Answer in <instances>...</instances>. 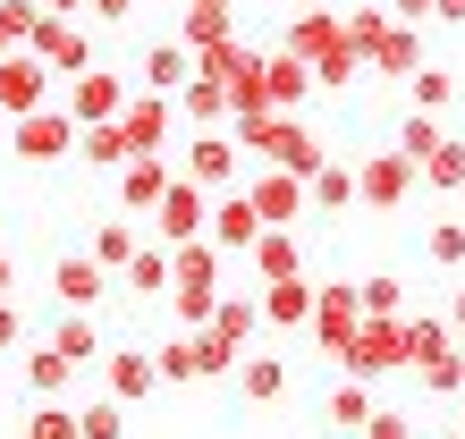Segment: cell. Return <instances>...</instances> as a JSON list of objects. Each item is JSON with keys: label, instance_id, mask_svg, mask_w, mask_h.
<instances>
[{"label": "cell", "instance_id": "obj_23", "mask_svg": "<svg viewBox=\"0 0 465 439\" xmlns=\"http://www.w3.org/2000/svg\"><path fill=\"white\" fill-rule=\"evenodd\" d=\"M203 329H212V338H221L229 355H254V329H262V313H254V296H221Z\"/></svg>", "mask_w": 465, "mask_h": 439}, {"label": "cell", "instance_id": "obj_40", "mask_svg": "<svg viewBox=\"0 0 465 439\" xmlns=\"http://www.w3.org/2000/svg\"><path fill=\"white\" fill-rule=\"evenodd\" d=\"M415 380H423L431 397H465V355H457V346L431 355V364H415Z\"/></svg>", "mask_w": 465, "mask_h": 439}, {"label": "cell", "instance_id": "obj_16", "mask_svg": "<svg viewBox=\"0 0 465 439\" xmlns=\"http://www.w3.org/2000/svg\"><path fill=\"white\" fill-rule=\"evenodd\" d=\"M262 237V220H254V203H245L237 195V186H229V195H212V220H203V245H212V254H245V245H254Z\"/></svg>", "mask_w": 465, "mask_h": 439}, {"label": "cell", "instance_id": "obj_25", "mask_svg": "<svg viewBox=\"0 0 465 439\" xmlns=\"http://www.w3.org/2000/svg\"><path fill=\"white\" fill-rule=\"evenodd\" d=\"M305 211H355V161H322V170L305 178Z\"/></svg>", "mask_w": 465, "mask_h": 439}, {"label": "cell", "instance_id": "obj_50", "mask_svg": "<svg viewBox=\"0 0 465 439\" xmlns=\"http://www.w3.org/2000/svg\"><path fill=\"white\" fill-rule=\"evenodd\" d=\"M431 17V0H398V25H423Z\"/></svg>", "mask_w": 465, "mask_h": 439}, {"label": "cell", "instance_id": "obj_26", "mask_svg": "<svg viewBox=\"0 0 465 439\" xmlns=\"http://www.w3.org/2000/svg\"><path fill=\"white\" fill-rule=\"evenodd\" d=\"M186 76H195V51H186V43H153L144 68H135V85H144V93H178Z\"/></svg>", "mask_w": 465, "mask_h": 439}, {"label": "cell", "instance_id": "obj_9", "mask_svg": "<svg viewBox=\"0 0 465 439\" xmlns=\"http://www.w3.org/2000/svg\"><path fill=\"white\" fill-rule=\"evenodd\" d=\"M119 135H127V152H170V135H178V102L135 85V93L119 102Z\"/></svg>", "mask_w": 465, "mask_h": 439}, {"label": "cell", "instance_id": "obj_14", "mask_svg": "<svg viewBox=\"0 0 465 439\" xmlns=\"http://www.w3.org/2000/svg\"><path fill=\"white\" fill-rule=\"evenodd\" d=\"M245 203H254V220L262 229H296V220H305V178H288V170H254L237 186Z\"/></svg>", "mask_w": 465, "mask_h": 439}, {"label": "cell", "instance_id": "obj_47", "mask_svg": "<svg viewBox=\"0 0 465 439\" xmlns=\"http://www.w3.org/2000/svg\"><path fill=\"white\" fill-rule=\"evenodd\" d=\"M85 17H94V25H127L135 0H85Z\"/></svg>", "mask_w": 465, "mask_h": 439}, {"label": "cell", "instance_id": "obj_27", "mask_svg": "<svg viewBox=\"0 0 465 439\" xmlns=\"http://www.w3.org/2000/svg\"><path fill=\"white\" fill-rule=\"evenodd\" d=\"M229 380H237V397H245V405H271V397L288 389V364H280V355H237Z\"/></svg>", "mask_w": 465, "mask_h": 439}, {"label": "cell", "instance_id": "obj_52", "mask_svg": "<svg viewBox=\"0 0 465 439\" xmlns=\"http://www.w3.org/2000/svg\"><path fill=\"white\" fill-rule=\"evenodd\" d=\"M440 321H449V329H457V338H465V288L449 296V313H440Z\"/></svg>", "mask_w": 465, "mask_h": 439}, {"label": "cell", "instance_id": "obj_37", "mask_svg": "<svg viewBox=\"0 0 465 439\" xmlns=\"http://www.w3.org/2000/svg\"><path fill=\"white\" fill-rule=\"evenodd\" d=\"M415 186H440V195H457V186H465V135H449L431 161H415Z\"/></svg>", "mask_w": 465, "mask_h": 439}, {"label": "cell", "instance_id": "obj_11", "mask_svg": "<svg viewBox=\"0 0 465 439\" xmlns=\"http://www.w3.org/2000/svg\"><path fill=\"white\" fill-rule=\"evenodd\" d=\"M406 195H415V161H398V152H364L355 161V203L364 211H398Z\"/></svg>", "mask_w": 465, "mask_h": 439}, {"label": "cell", "instance_id": "obj_35", "mask_svg": "<svg viewBox=\"0 0 465 439\" xmlns=\"http://www.w3.org/2000/svg\"><path fill=\"white\" fill-rule=\"evenodd\" d=\"M135 245H144V229H135V220L119 211V220H102V229H94V245H85V254H94V262H102V270L119 279V262L135 254Z\"/></svg>", "mask_w": 465, "mask_h": 439}, {"label": "cell", "instance_id": "obj_10", "mask_svg": "<svg viewBox=\"0 0 465 439\" xmlns=\"http://www.w3.org/2000/svg\"><path fill=\"white\" fill-rule=\"evenodd\" d=\"M237 144H229V127H195V135H186V170L178 178H195L203 186V195H229V186H237Z\"/></svg>", "mask_w": 465, "mask_h": 439}, {"label": "cell", "instance_id": "obj_19", "mask_svg": "<svg viewBox=\"0 0 465 439\" xmlns=\"http://www.w3.org/2000/svg\"><path fill=\"white\" fill-rule=\"evenodd\" d=\"M322 85L305 60H288V51H262V110H305Z\"/></svg>", "mask_w": 465, "mask_h": 439}, {"label": "cell", "instance_id": "obj_45", "mask_svg": "<svg viewBox=\"0 0 465 439\" xmlns=\"http://www.w3.org/2000/svg\"><path fill=\"white\" fill-rule=\"evenodd\" d=\"M355 439H415V415H406V405H372Z\"/></svg>", "mask_w": 465, "mask_h": 439}, {"label": "cell", "instance_id": "obj_20", "mask_svg": "<svg viewBox=\"0 0 465 439\" xmlns=\"http://www.w3.org/2000/svg\"><path fill=\"white\" fill-rule=\"evenodd\" d=\"M254 313H262L271 329H305V313H313V279H262V288H254Z\"/></svg>", "mask_w": 465, "mask_h": 439}, {"label": "cell", "instance_id": "obj_12", "mask_svg": "<svg viewBox=\"0 0 465 439\" xmlns=\"http://www.w3.org/2000/svg\"><path fill=\"white\" fill-rule=\"evenodd\" d=\"M355 321H364V305H355V288H339V279L322 288V279H313V313H305V329H313V346L331 355V364H339V346L355 338Z\"/></svg>", "mask_w": 465, "mask_h": 439}, {"label": "cell", "instance_id": "obj_48", "mask_svg": "<svg viewBox=\"0 0 465 439\" xmlns=\"http://www.w3.org/2000/svg\"><path fill=\"white\" fill-rule=\"evenodd\" d=\"M43 17H85V0H35Z\"/></svg>", "mask_w": 465, "mask_h": 439}, {"label": "cell", "instance_id": "obj_38", "mask_svg": "<svg viewBox=\"0 0 465 439\" xmlns=\"http://www.w3.org/2000/svg\"><path fill=\"white\" fill-rule=\"evenodd\" d=\"M76 439H127V405H119V397L76 405Z\"/></svg>", "mask_w": 465, "mask_h": 439}, {"label": "cell", "instance_id": "obj_22", "mask_svg": "<svg viewBox=\"0 0 465 439\" xmlns=\"http://www.w3.org/2000/svg\"><path fill=\"white\" fill-rule=\"evenodd\" d=\"M372 405H381V397H372V380H347V372H339V380H331V397H322V423H331L339 439H355Z\"/></svg>", "mask_w": 465, "mask_h": 439}, {"label": "cell", "instance_id": "obj_39", "mask_svg": "<svg viewBox=\"0 0 465 439\" xmlns=\"http://www.w3.org/2000/svg\"><path fill=\"white\" fill-rule=\"evenodd\" d=\"M17 439H76V405L35 397V415H25V431H17Z\"/></svg>", "mask_w": 465, "mask_h": 439}, {"label": "cell", "instance_id": "obj_24", "mask_svg": "<svg viewBox=\"0 0 465 439\" xmlns=\"http://www.w3.org/2000/svg\"><path fill=\"white\" fill-rule=\"evenodd\" d=\"M43 346H51V355H60V364L76 372V364H94V355H102V321H94V313H60Z\"/></svg>", "mask_w": 465, "mask_h": 439}, {"label": "cell", "instance_id": "obj_13", "mask_svg": "<svg viewBox=\"0 0 465 439\" xmlns=\"http://www.w3.org/2000/svg\"><path fill=\"white\" fill-rule=\"evenodd\" d=\"M51 93H60V76H51L35 51H9V60H0V119H25V110H43Z\"/></svg>", "mask_w": 465, "mask_h": 439}, {"label": "cell", "instance_id": "obj_18", "mask_svg": "<svg viewBox=\"0 0 465 439\" xmlns=\"http://www.w3.org/2000/svg\"><path fill=\"white\" fill-rule=\"evenodd\" d=\"M51 296H60L68 313H94L102 296H111V270H102L94 254H60L51 262Z\"/></svg>", "mask_w": 465, "mask_h": 439}, {"label": "cell", "instance_id": "obj_55", "mask_svg": "<svg viewBox=\"0 0 465 439\" xmlns=\"http://www.w3.org/2000/svg\"><path fill=\"white\" fill-rule=\"evenodd\" d=\"M457 195H465V186H457Z\"/></svg>", "mask_w": 465, "mask_h": 439}, {"label": "cell", "instance_id": "obj_44", "mask_svg": "<svg viewBox=\"0 0 465 439\" xmlns=\"http://www.w3.org/2000/svg\"><path fill=\"white\" fill-rule=\"evenodd\" d=\"M43 9L35 0H0V60H9V51H25V25H35Z\"/></svg>", "mask_w": 465, "mask_h": 439}, {"label": "cell", "instance_id": "obj_29", "mask_svg": "<svg viewBox=\"0 0 465 439\" xmlns=\"http://www.w3.org/2000/svg\"><path fill=\"white\" fill-rule=\"evenodd\" d=\"M119 279H127V296H170V245H135V254L119 262Z\"/></svg>", "mask_w": 465, "mask_h": 439}, {"label": "cell", "instance_id": "obj_28", "mask_svg": "<svg viewBox=\"0 0 465 439\" xmlns=\"http://www.w3.org/2000/svg\"><path fill=\"white\" fill-rule=\"evenodd\" d=\"M170 102H178V119H186V127H229V93H221V85H212V76H203V68H195V76H186V85H178Z\"/></svg>", "mask_w": 465, "mask_h": 439}, {"label": "cell", "instance_id": "obj_46", "mask_svg": "<svg viewBox=\"0 0 465 439\" xmlns=\"http://www.w3.org/2000/svg\"><path fill=\"white\" fill-rule=\"evenodd\" d=\"M25 346V313H17V296H0V355Z\"/></svg>", "mask_w": 465, "mask_h": 439}, {"label": "cell", "instance_id": "obj_5", "mask_svg": "<svg viewBox=\"0 0 465 439\" xmlns=\"http://www.w3.org/2000/svg\"><path fill=\"white\" fill-rule=\"evenodd\" d=\"M203 220H212V195H203L195 178H178V170H170V186H161V203L144 211L153 245H195V237H203Z\"/></svg>", "mask_w": 465, "mask_h": 439}, {"label": "cell", "instance_id": "obj_42", "mask_svg": "<svg viewBox=\"0 0 465 439\" xmlns=\"http://www.w3.org/2000/svg\"><path fill=\"white\" fill-rule=\"evenodd\" d=\"M423 254L440 262V270H457V262H465V220H431V237H423Z\"/></svg>", "mask_w": 465, "mask_h": 439}, {"label": "cell", "instance_id": "obj_15", "mask_svg": "<svg viewBox=\"0 0 465 439\" xmlns=\"http://www.w3.org/2000/svg\"><path fill=\"white\" fill-rule=\"evenodd\" d=\"M102 397H119V405H144V397H161L153 346H111V355H102Z\"/></svg>", "mask_w": 465, "mask_h": 439}, {"label": "cell", "instance_id": "obj_34", "mask_svg": "<svg viewBox=\"0 0 465 439\" xmlns=\"http://www.w3.org/2000/svg\"><path fill=\"white\" fill-rule=\"evenodd\" d=\"M68 161H85V170H119V161H127V135H119V119L76 127V152H68Z\"/></svg>", "mask_w": 465, "mask_h": 439}, {"label": "cell", "instance_id": "obj_54", "mask_svg": "<svg viewBox=\"0 0 465 439\" xmlns=\"http://www.w3.org/2000/svg\"><path fill=\"white\" fill-rule=\"evenodd\" d=\"M440 439H465V431H440Z\"/></svg>", "mask_w": 465, "mask_h": 439}, {"label": "cell", "instance_id": "obj_4", "mask_svg": "<svg viewBox=\"0 0 465 439\" xmlns=\"http://www.w3.org/2000/svg\"><path fill=\"white\" fill-rule=\"evenodd\" d=\"M9 152L25 161V170H51V161H68V152H76V119H68L60 102L25 110V119H9Z\"/></svg>", "mask_w": 465, "mask_h": 439}, {"label": "cell", "instance_id": "obj_17", "mask_svg": "<svg viewBox=\"0 0 465 439\" xmlns=\"http://www.w3.org/2000/svg\"><path fill=\"white\" fill-rule=\"evenodd\" d=\"M111 178H119V211H127V220H144V211L161 203V186H170V152H127Z\"/></svg>", "mask_w": 465, "mask_h": 439}, {"label": "cell", "instance_id": "obj_33", "mask_svg": "<svg viewBox=\"0 0 465 439\" xmlns=\"http://www.w3.org/2000/svg\"><path fill=\"white\" fill-rule=\"evenodd\" d=\"M355 305H364V321H398V313H415V305H406V279H398V270H372V279H355Z\"/></svg>", "mask_w": 465, "mask_h": 439}, {"label": "cell", "instance_id": "obj_43", "mask_svg": "<svg viewBox=\"0 0 465 439\" xmlns=\"http://www.w3.org/2000/svg\"><path fill=\"white\" fill-rule=\"evenodd\" d=\"M212 305H221V288H170V313H178V329H203V321H212Z\"/></svg>", "mask_w": 465, "mask_h": 439}, {"label": "cell", "instance_id": "obj_2", "mask_svg": "<svg viewBox=\"0 0 465 439\" xmlns=\"http://www.w3.org/2000/svg\"><path fill=\"white\" fill-rule=\"evenodd\" d=\"M245 152H254V170H288V178H313L322 161H331V144H322V135L296 119V110H271Z\"/></svg>", "mask_w": 465, "mask_h": 439}, {"label": "cell", "instance_id": "obj_30", "mask_svg": "<svg viewBox=\"0 0 465 439\" xmlns=\"http://www.w3.org/2000/svg\"><path fill=\"white\" fill-rule=\"evenodd\" d=\"M398 338H406V364H431V355L457 346V329L440 313H398Z\"/></svg>", "mask_w": 465, "mask_h": 439}, {"label": "cell", "instance_id": "obj_7", "mask_svg": "<svg viewBox=\"0 0 465 439\" xmlns=\"http://www.w3.org/2000/svg\"><path fill=\"white\" fill-rule=\"evenodd\" d=\"M127 93H135V85H127V76L94 60L85 76H60V93H51V102H60V110H68V119H76V127H102V119H119V102H127Z\"/></svg>", "mask_w": 465, "mask_h": 439}, {"label": "cell", "instance_id": "obj_51", "mask_svg": "<svg viewBox=\"0 0 465 439\" xmlns=\"http://www.w3.org/2000/svg\"><path fill=\"white\" fill-rule=\"evenodd\" d=\"M431 17H440V25H465V0H431Z\"/></svg>", "mask_w": 465, "mask_h": 439}, {"label": "cell", "instance_id": "obj_36", "mask_svg": "<svg viewBox=\"0 0 465 439\" xmlns=\"http://www.w3.org/2000/svg\"><path fill=\"white\" fill-rule=\"evenodd\" d=\"M449 102H457V76L449 68H415V76H406V110H440V119H449Z\"/></svg>", "mask_w": 465, "mask_h": 439}, {"label": "cell", "instance_id": "obj_31", "mask_svg": "<svg viewBox=\"0 0 465 439\" xmlns=\"http://www.w3.org/2000/svg\"><path fill=\"white\" fill-rule=\"evenodd\" d=\"M237 25H229V0H186V17H178V43L186 51H203V43H229Z\"/></svg>", "mask_w": 465, "mask_h": 439}, {"label": "cell", "instance_id": "obj_49", "mask_svg": "<svg viewBox=\"0 0 465 439\" xmlns=\"http://www.w3.org/2000/svg\"><path fill=\"white\" fill-rule=\"evenodd\" d=\"M0 296H17V254L0 245Z\"/></svg>", "mask_w": 465, "mask_h": 439}, {"label": "cell", "instance_id": "obj_41", "mask_svg": "<svg viewBox=\"0 0 465 439\" xmlns=\"http://www.w3.org/2000/svg\"><path fill=\"white\" fill-rule=\"evenodd\" d=\"M25 389H35V397H60L68 389V364L51 346H35V355H25Z\"/></svg>", "mask_w": 465, "mask_h": 439}, {"label": "cell", "instance_id": "obj_8", "mask_svg": "<svg viewBox=\"0 0 465 439\" xmlns=\"http://www.w3.org/2000/svg\"><path fill=\"white\" fill-rule=\"evenodd\" d=\"M25 51H35L51 76H85L94 68V34L76 17H35V25H25Z\"/></svg>", "mask_w": 465, "mask_h": 439}, {"label": "cell", "instance_id": "obj_1", "mask_svg": "<svg viewBox=\"0 0 465 439\" xmlns=\"http://www.w3.org/2000/svg\"><path fill=\"white\" fill-rule=\"evenodd\" d=\"M288 60H305L313 68V85H355V68H364V60H355V43H347V17H331V0H322V9H296L288 17Z\"/></svg>", "mask_w": 465, "mask_h": 439}, {"label": "cell", "instance_id": "obj_6", "mask_svg": "<svg viewBox=\"0 0 465 439\" xmlns=\"http://www.w3.org/2000/svg\"><path fill=\"white\" fill-rule=\"evenodd\" d=\"M339 372H347V380H390V372H415V364H406L398 321H355V338L339 346Z\"/></svg>", "mask_w": 465, "mask_h": 439}, {"label": "cell", "instance_id": "obj_32", "mask_svg": "<svg viewBox=\"0 0 465 439\" xmlns=\"http://www.w3.org/2000/svg\"><path fill=\"white\" fill-rule=\"evenodd\" d=\"M449 144V127H440V110H406V119H398V161H431V152H440Z\"/></svg>", "mask_w": 465, "mask_h": 439}, {"label": "cell", "instance_id": "obj_21", "mask_svg": "<svg viewBox=\"0 0 465 439\" xmlns=\"http://www.w3.org/2000/svg\"><path fill=\"white\" fill-rule=\"evenodd\" d=\"M245 262H254V279H305V245H296V229H262L254 245H245Z\"/></svg>", "mask_w": 465, "mask_h": 439}, {"label": "cell", "instance_id": "obj_3", "mask_svg": "<svg viewBox=\"0 0 465 439\" xmlns=\"http://www.w3.org/2000/svg\"><path fill=\"white\" fill-rule=\"evenodd\" d=\"M237 355L212 338V329H178V338H161L153 346V372H161V389H186V380H229Z\"/></svg>", "mask_w": 465, "mask_h": 439}, {"label": "cell", "instance_id": "obj_56", "mask_svg": "<svg viewBox=\"0 0 465 439\" xmlns=\"http://www.w3.org/2000/svg\"><path fill=\"white\" fill-rule=\"evenodd\" d=\"M457 431H465V423H457Z\"/></svg>", "mask_w": 465, "mask_h": 439}, {"label": "cell", "instance_id": "obj_53", "mask_svg": "<svg viewBox=\"0 0 465 439\" xmlns=\"http://www.w3.org/2000/svg\"><path fill=\"white\" fill-rule=\"evenodd\" d=\"M288 9H322V0H288Z\"/></svg>", "mask_w": 465, "mask_h": 439}]
</instances>
